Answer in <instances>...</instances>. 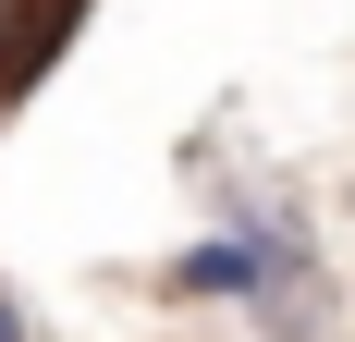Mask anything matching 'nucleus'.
<instances>
[{"label": "nucleus", "mask_w": 355, "mask_h": 342, "mask_svg": "<svg viewBox=\"0 0 355 342\" xmlns=\"http://www.w3.org/2000/svg\"><path fill=\"white\" fill-rule=\"evenodd\" d=\"M0 342H37V306L12 294V281H0Z\"/></svg>", "instance_id": "nucleus-2"}, {"label": "nucleus", "mask_w": 355, "mask_h": 342, "mask_svg": "<svg viewBox=\"0 0 355 342\" xmlns=\"http://www.w3.org/2000/svg\"><path fill=\"white\" fill-rule=\"evenodd\" d=\"M86 12H98V0H0V123L62 73V49L86 37Z\"/></svg>", "instance_id": "nucleus-1"}]
</instances>
